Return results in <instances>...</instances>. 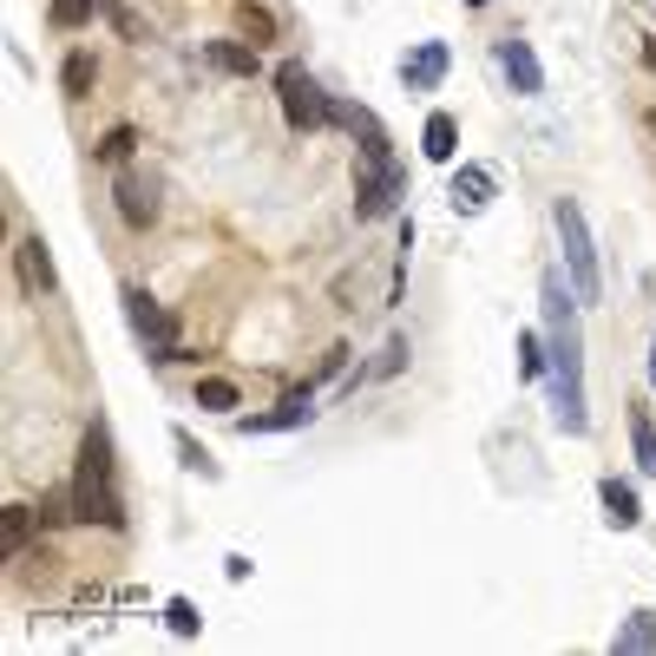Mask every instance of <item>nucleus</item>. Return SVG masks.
<instances>
[{
  "label": "nucleus",
  "instance_id": "obj_2",
  "mask_svg": "<svg viewBox=\"0 0 656 656\" xmlns=\"http://www.w3.org/2000/svg\"><path fill=\"white\" fill-rule=\"evenodd\" d=\"M112 427L92 421V434L79 440V473H73V518L79 525H105V532H125V499H119V480H112Z\"/></svg>",
  "mask_w": 656,
  "mask_h": 656
},
{
  "label": "nucleus",
  "instance_id": "obj_22",
  "mask_svg": "<svg viewBox=\"0 0 656 656\" xmlns=\"http://www.w3.org/2000/svg\"><path fill=\"white\" fill-rule=\"evenodd\" d=\"M105 7H112V0H53V13H47V20H53L60 33H73V27H85V20H92V13H105Z\"/></svg>",
  "mask_w": 656,
  "mask_h": 656
},
{
  "label": "nucleus",
  "instance_id": "obj_17",
  "mask_svg": "<svg viewBox=\"0 0 656 656\" xmlns=\"http://www.w3.org/2000/svg\"><path fill=\"white\" fill-rule=\"evenodd\" d=\"M112 198H119V218L132 223V230H145V223L158 218V198H151L139 178H119V191H112Z\"/></svg>",
  "mask_w": 656,
  "mask_h": 656
},
{
  "label": "nucleus",
  "instance_id": "obj_32",
  "mask_svg": "<svg viewBox=\"0 0 656 656\" xmlns=\"http://www.w3.org/2000/svg\"><path fill=\"white\" fill-rule=\"evenodd\" d=\"M466 7H486V0H466Z\"/></svg>",
  "mask_w": 656,
  "mask_h": 656
},
{
  "label": "nucleus",
  "instance_id": "obj_29",
  "mask_svg": "<svg viewBox=\"0 0 656 656\" xmlns=\"http://www.w3.org/2000/svg\"><path fill=\"white\" fill-rule=\"evenodd\" d=\"M223 578L243 584V578H250V558H243V552H230V558H223Z\"/></svg>",
  "mask_w": 656,
  "mask_h": 656
},
{
  "label": "nucleus",
  "instance_id": "obj_25",
  "mask_svg": "<svg viewBox=\"0 0 656 656\" xmlns=\"http://www.w3.org/2000/svg\"><path fill=\"white\" fill-rule=\"evenodd\" d=\"M164 624H171V637H198V630H204V617H198L191 597H171V604H164Z\"/></svg>",
  "mask_w": 656,
  "mask_h": 656
},
{
  "label": "nucleus",
  "instance_id": "obj_21",
  "mask_svg": "<svg viewBox=\"0 0 656 656\" xmlns=\"http://www.w3.org/2000/svg\"><path fill=\"white\" fill-rule=\"evenodd\" d=\"M198 407H204V414H236V381L204 374V381H198Z\"/></svg>",
  "mask_w": 656,
  "mask_h": 656
},
{
  "label": "nucleus",
  "instance_id": "obj_12",
  "mask_svg": "<svg viewBox=\"0 0 656 656\" xmlns=\"http://www.w3.org/2000/svg\"><path fill=\"white\" fill-rule=\"evenodd\" d=\"M335 125H349V132L362 139V158H374V164H387V158H394L387 132H381V119H374L367 105H335Z\"/></svg>",
  "mask_w": 656,
  "mask_h": 656
},
{
  "label": "nucleus",
  "instance_id": "obj_5",
  "mask_svg": "<svg viewBox=\"0 0 656 656\" xmlns=\"http://www.w3.org/2000/svg\"><path fill=\"white\" fill-rule=\"evenodd\" d=\"M125 322H132V335L151 349V362H184V349H178V315H164L145 290H125Z\"/></svg>",
  "mask_w": 656,
  "mask_h": 656
},
{
  "label": "nucleus",
  "instance_id": "obj_31",
  "mask_svg": "<svg viewBox=\"0 0 656 656\" xmlns=\"http://www.w3.org/2000/svg\"><path fill=\"white\" fill-rule=\"evenodd\" d=\"M644 125H650V139H656V112H644Z\"/></svg>",
  "mask_w": 656,
  "mask_h": 656
},
{
  "label": "nucleus",
  "instance_id": "obj_13",
  "mask_svg": "<svg viewBox=\"0 0 656 656\" xmlns=\"http://www.w3.org/2000/svg\"><path fill=\"white\" fill-rule=\"evenodd\" d=\"M597 499H604V518H610L617 532H637V525H644V506H637V486H630V480L610 473V480L597 486Z\"/></svg>",
  "mask_w": 656,
  "mask_h": 656
},
{
  "label": "nucleus",
  "instance_id": "obj_26",
  "mask_svg": "<svg viewBox=\"0 0 656 656\" xmlns=\"http://www.w3.org/2000/svg\"><path fill=\"white\" fill-rule=\"evenodd\" d=\"M518 374H525V381H538V374H545V335H532V329L518 335Z\"/></svg>",
  "mask_w": 656,
  "mask_h": 656
},
{
  "label": "nucleus",
  "instance_id": "obj_28",
  "mask_svg": "<svg viewBox=\"0 0 656 656\" xmlns=\"http://www.w3.org/2000/svg\"><path fill=\"white\" fill-rule=\"evenodd\" d=\"M401 367H407V342H401V335H394V342H387V349H381V362L367 367V374H374V381H387V374H401Z\"/></svg>",
  "mask_w": 656,
  "mask_h": 656
},
{
  "label": "nucleus",
  "instance_id": "obj_14",
  "mask_svg": "<svg viewBox=\"0 0 656 656\" xmlns=\"http://www.w3.org/2000/svg\"><path fill=\"white\" fill-rule=\"evenodd\" d=\"M204 60H211L218 73H230V79H256V67H263V53H256V47H243V40H211V47H204Z\"/></svg>",
  "mask_w": 656,
  "mask_h": 656
},
{
  "label": "nucleus",
  "instance_id": "obj_3",
  "mask_svg": "<svg viewBox=\"0 0 656 656\" xmlns=\"http://www.w3.org/2000/svg\"><path fill=\"white\" fill-rule=\"evenodd\" d=\"M552 223H558L565 276H572L578 302H604V276H597V243H591V223H584L578 198H558V204H552Z\"/></svg>",
  "mask_w": 656,
  "mask_h": 656
},
{
  "label": "nucleus",
  "instance_id": "obj_24",
  "mask_svg": "<svg viewBox=\"0 0 656 656\" xmlns=\"http://www.w3.org/2000/svg\"><path fill=\"white\" fill-rule=\"evenodd\" d=\"M132 145H139V132H132V125H112V132L92 145V158H99V164H125V158H132Z\"/></svg>",
  "mask_w": 656,
  "mask_h": 656
},
{
  "label": "nucleus",
  "instance_id": "obj_23",
  "mask_svg": "<svg viewBox=\"0 0 656 656\" xmlns=\"http://www.w3.org/2000/svg\"><path fill=\"white\" fill-rule=\"evenodd\" d=\"M92 79H99L92 53H67V67H60V85H67V99H85V92H92Z\"/></svg>",
  "mask_w": 656,
  "mask_h": 656
},
{
  "label": "nucleus",
  "instance_id": "obj_6",
  "mask_svg": "<svg viewBox=\"0 0 656 656\" xmlns=\"http://www.w3.org/2000/svg\"><path fill=\"white\" fill-rule=\"evenodd\" d=\"M401 191H407V178H401V164H394V158H387V164L362 158V171H355V218H362V223L387 218V211L401 204Z\"/></svg>",
  "mask_w": 656,
  "mask_h": 656
},
{
  "label": "nucleus",
  "instance_id": "obj_30",
  "mask_svg": "<svg viewBox=\"0 0 656 656\" xmlns=\"http://www.w3.org/2000/svg\"><path fill=\"white\" fill-rule=\"evenodd\" d=\"M650 387H656V342H650Z\"/></svg>",
  "mask_w": 656,
  "mask_h": 656
},
{
  "label": "nucleus",
  "instance_id": "obj_8",
  "mask_svg": "<svg viewBox=\"0 0 656 656\" xmlns=\"http://www.w3.org/2000/svg\"><path fill=\"white\" fill-rule=\"evenodd\" d=\"M493 191H499L493 164H460V171H453V184H446V204H453L460 218H480V211L493 204Z\"/></svg>",
  "mask_w": 656,
  "mask_h": 656
},
{
  "label": "nucleus",
  "instance_id": "obj_27",
  "mask_svg": "<svg viewBox=\"0 0 656 656\" xmlns=\"http://www.w3.org/2000/svg\"><path fill=\"white\" fill-rule=\"evenodd\" d=\"M171 446H178V460H184V466H198V473H204V480H218V466H211V453H204V446H198V440L184 434V427H178V434H171Z\"/></svg>",
  "mask_w": 656,
  "mask_h": 656
},
{
  "label": "nucleus",
  "instance_id": "obj_19",
  "mask_svg": "<svg viewBox=\"0 0 656 656\" xmlns=\"http://www.w3.org/2000/svg\"><path fill=\"white\" fill-rule=\"evenodd\" d=\"M630 453H637V473L656 480V421H650V407H630Z\"/></svg>",
  "mask_w": 656,
  "mask_h": 656
},
{
  "label": "nucleus",
  "instance_id": "obj_11",
  "mask_svg": "<svg viewBox=\"0 0 656 656\" xmlns=\"http://www.w3.org/2000/svg\"><path fill=\"white\" fill-rule=\"evenodd\" d=\"M13 270H20V283H27L33 295L60 290V270H53V256H47V243H40V236H20V243H13Z\"/></svg>",
  "mask_w": 656,
  "mask_h": 656
},
{
  "label": "nucleus",
  "instance_id": "obj_1",
  "mask_svg": "<svg viewBox=\"0 0 656 656\" xmlns=\"http://www.w3.org/2000/svg\"><path fill=\"white\" fill-rule=\"evenodd\" d=\"M578 290L572 276H545V381H552V414L565 434L591 427L584 401V329H578Z\"/></svg>",
  "mask_w": 656,
  "mask_h": 656
},
{
  "label": "nucleus",
  "instance_id": "obj_10",
  "mask_svg": "<svg viewBox=\"0 0 656 656\" xmlns=\"http://www.w3.org/2000/svg\"><path fill=\"white\" fill-rule=\"evenodd\" d=\"M453 67V53H446V40H421L407 60H401V79H407V92H434L440 79Z\"/></svg>",
  "mask_w": 656,
  "mask_h": 656
},
{
  "label": "nucleus",
  "instance_id": "obj_18",
  "mask_svg": "<svg viewBox=\"0 0 656 656\" xmlns=\"http://www.w3.org/2000/svg\"><path fill=\"white\" fill-rule=\"evenodd\" d=\"M33 518H40V512H27V506H7V512H0V558H7V565L27 552V538H33Z\"/></svg>",
  "mask_w": 656,
  "mask_h": 656
},
{
  "label": "nucleus",
  "instance_id": "obj_4",
  "mask_svg": "<svg viewBox=\"0 0 656 656\" xmlns=\"http://www.w3.org/2000/svg\"><path fill=\"white\" fill-rule=\"evenodd\" d=\"M276 99H283V119H290L295 132H322V125H335V99L302 73V67H276Z\"/></svg>",
  "mask_w": 656,
  "mask_h": 656
},
{
  "label": "nucleus",
  "instance_id": "obj_16",
  "mask_svg": "<svg viewBox=\"0 0 656 656\" xmlns=\"http://www.w3.org/2000/svg\"><path fill=\"white\" fill-rule=\"evenodd\" d=\"M421 151H427L434 164H453V151H460V125H453V112H427V125H421Z\"/></svg>",
  "mask_w": 656,
  "mask_h": 656
},
{
  "label": "nucleus",
  "instance_id": "obj_7",
  "mask_svg": "<svg viewBox=\"0 0 656 656\" xmlns=\"http://www.w3.org/2000/svg\"><path fill=\"white\" fill-rule=\"evenodd\" d=\"M315 421V387H290L270 414H243L236 434H290V427H309Z\"/></svg>",
  "mask_w": 656,
  "mask_h": 656
},
{
  "label": "nucleus",
  "instance_id": "obj_15",
  "mask_svg": "<svg viewBox=\"0 0 656 656\" xmlns=\"http://www.w3.org/2000/svg\"><path fill=\"white\" fill-rule=\"evenodd\" d=\"M656 650V610H630V624L610 637V656H650Z\"/></svg>",
  "mask_w": 656,
  "mask_h": 656
},
{
  "label": "nucleus",
  "instance_id": "obj_20",
  "mask_svg": "<svg viewBox=\"0 0 656 656\" xmlns=\"http://www.w3.org/2000/svg\"><path fill=\"white\" fill-rule=\"evenodd\" d=\"M236 27H243V40H250V47H270V40H276V13H270V7H256V0H243V7H236Z\"/></svg>",
  "mask_w": 656,
  "mask_h": 656
},
{
  "label": "nucleus",
  "instance_id": "obj_9",
  "mask_svg": "<svg viewBox=\"0 0 656 656\" xmlns=\"http://www.w3.org/2000/svg\"><path fill=\"white\" fill-rule=\"evenodd\" d=\"M499 73L512 79V92H518V99H538V92H545V67H538V53H532V47H525V40H499Z\"/></svg>",
  "mask_w": 656,
  "mask_h": 656
}]
</instances>
